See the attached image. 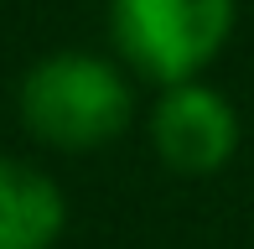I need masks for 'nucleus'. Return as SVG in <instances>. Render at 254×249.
<instances>
[{
    "label": "nucleus",
    "instance_id": "1",
    "mask_svg": "<svg viewBox=\"0 0 254 249\" xmlns=\"http://www.w3.org/2000/svg\"><path fill=\"white\" fill-rule=\"evenodd\" d=\"M130 83L88 52H57L37 62L21 83V115L31 135L57 151H88V145L114 140L130 124Z\"/></svg>",
    "mask_w": 254,
    "mask_h": 249
},
{
    "label": "nucleus",
    "instance_id": "2",
    "mask_svg": "<svg viewBox=\"0 0 254 249\" xmlns=\"http://www.w3.org/2000/svg\"><path fill=\"white\" fill-rule=\"evenodd\" d=\"M239 0H114L109 26L135 73L156 83H192L223 52Z\"/></svg>",
    "mask_w": 254,
    "mask_h": 249
},
{
    "label": "nucleus",
    "instance_id": "3",
    "mask_svg": "<svg viewBox=\"0 0 254 249\" xmlns=\"http://www.w3.org/2000/svg\"><path fill=\"white\" fill-rule=\"evenodd\" d=\"M156 156L182 177H213L239 151V115L207 83H171L151 115Z\"/></svg>",
    "mask_w": 254,
    "mask_h": 249
},
{
    "label": "nucleus",
    "instance_id": "4",
    "mask_svg": "<svg viewBox=\"0 0 254 249\" xmlns=\"http://www.w3.org/2000/svg\"><path fill=\"white\" fill-rule=\"evenodd\" d=\"M67 223V202L52 177L0 156V249H52Z\"/></svg>",
    "mask_w": 254,
    "mask_h": 249
}]
</instances>
